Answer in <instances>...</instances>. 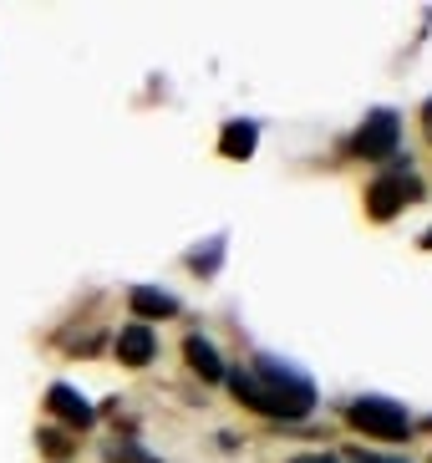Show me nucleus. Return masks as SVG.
Here are the masks:
<instances>
[{
  "instance_id": "obj_1",
  "label": "nucleus",
  "mask_w": 432,
  "mask_h": 463,
  "mask_svg": "<svg viewBox=\"0 0 432 463\" xmlns=\"http://www.w3.org/2000/svg\"><path fill=\"white\" fill-rule=\"evenodd\" d=\"M249 372L265 382V392H270V402H275V412H280V422L311 418V408H315V382L305 377L296 362H280L275 352H259Z\"/></svg>"
},
{
  "instance_id": "obj_2",
  "label": "nucleus",
  "mask_w": 432,
  "mask_h": 463,
  "mask_svg": "<svg viewBox=\"0 0 432 463\" xmlns=\"http://www.w3.org/2000/svg\"><path fill=\"white\" fill-rule=\"evenodd\" d=\"M346 422H352L362 438H381V443H402L407 433H412V418H407L402 402H392V397L381 392H362L346 402Z\"/></svg>"
},
{
  "instance_id": "obj_3",
  "label": "nucleus",
  "mask_w": 432,
  "mask_h": 463,
  "mask_svg": "<svg viewBox=\"0 0 432 463\" xmlns=\"http://www.w3.org/2000/svg\"><path fill=\"white\" fill-rule=\"evenodd\" d=\"M397 148H402V118H397L392 108L366 112V123L356 128V137H352L356 158H366V164H392Z\"/></svg>"
},
{
  "instance_id": "obj_4",
  "label": "nucleus",
  "mask_w": 432,
  "mask_h": 463,
  "mask_svg": "<svg viewBox=\"0 0 432 463\" xmlns=\"http://www.w3.org/2000/svg\"><path fill=\"white\" fill-rule=\"evenodd\" d=\"M418 194H422V184L407 174V158H402V168H387V174H377L366 184V214L377 219V224H387V219H397L402 204H412Z\"/></svg>"
},
{
  "instance_id": "obj_5",
  "label": "nucleus",
  "mask_w": 432,
  "mask_h": 463,
  "mask_svg": "<svg viewBox=\"0 0 432 463\" xmlns=\"http://www.w3.org/2000/svg\"><path fill=\"white\" fill-rule=\"evenodd\" d=\"M46 412H52L61 428H71V433H87V428L97 422L92 402H87L71 382H52V387H46Z\"/></svg>"
},
{
  "instance_id": "obj_6",
  "label": "nucleus",
  "mask_w": 432,
  "mask_h": 463,
  "mask_svg": "<svg viewBox=\"0 0 432 463\" xmlns=\"http://www.w3.org/2000/svg\"><path fill=\"white\" fill-rule=\"evenodd\" d=\"M153 356H158V331L143 326V321H127L117 331V362L122 367H148Z\"/></svg>"
},
{
  "instance_id": "obj_7",
  "label": "nucleus",
  "mask_w": 432,
  "mask_h": 463,
  "mask_svg": "<svg viewBox=\"0 0 432 463\" xmlns=\"http://www.w3.org/2000/svg\"><path fill=\"white\" fill-rule=\"evenodd\" d=\"M183 362H189V372L199 382H224V356L214 352V341L203 336V331H189V336H183Z\"/></svg>"
},
{
  "instance_id": "obj_8",
  "label": "nucleus",
  "mask_w": 432,
  "mask_h": 463,
  "mask_svg": "<svg viewBox=\"0 0 432 463\" xmlns=\"http://www.w3.org/2000/svg\"><path fill=\"white\" fill-rule=\"evenodd\" d=\"M224 387H230V392H234V402H244L249 412H259V418H280V412H275V402H270V392H265V382H259L249 367L224 372Z\"/></svg>"
},
{
  "instance_id": "obj_9",
  "label": "nucleus",
  "mask_w": 432,
  "mask_h": 463,
  "mask_svg": "<svg viewBox=\"0 0 432 463\" xmlns=\"http://www.w3.org/2000/svg\"><path fill=\"white\" fill-rule=\"evenodd\" d=\"M127 306H133V316L143 321V326L178 316V296H168V290H158V286H133L127 290Z\"/></svg>"
},
{
  "instance_id": "obj_10",
  "label": "nucleus",
  "mask_w": 432,
  "mask_h": 463,
  "mask_svg": "<svg viewBox=\"0 0 432 463\" xmlns=\"http://www.w3.org/2000/svg\"><path fill=\"white\" fill-rule=\"evenodd\" d=\"M255 143H259V128L249 123V118H234V123H224V133H219V153L224 158H249L255 153Z\"/></svg>"
},
{
  "instance_id": "obj_11",
  "label": "nucleus",
  "mask_w": 432,
  "mask_h": 463,
  "mask_svg": "<svg viewBox=\"0 0 432 463\" xmlns=\"http://www.w3.org/2000/svg\"><path fill=\"white\" fill-rule=\"evenodd\" d=\"M219 265H224V234H214L203 250H193V255H189V270L193 275H219Z\"/></svg>"
},
{
  "instance_id": "obj_12",
  "label": "nucleus",
  "mask_w": 432,
  "mask_h": 463,
  "mask_svg": "<svg viewBox=\"0 0 432 463\" xmlns=\"http://www.w3.org/2000/svg\"><path fill=\"white\" fill-rule=\"evenodd\" d=\"M36 449H46V458H67V453H71V438L56 433V428H36Z\"/></svg>"
},
{
  "instance_id": "obj_13",
  "label": "nucleus",
  "mask_w": 432,
  "mask_h": 463,
  "mask_svg": "<svg viewBox=\"0 0 432 463\" xmlns=\"http://www.w3.org/2000/svg\"><path fill=\"white\" fill-rule=\"evenodd\" d=\"M108 463H158L153 453H143L137 443H112L108 449Z\"/></svg>"
},
{
  "instance_id": "obj_14",
  "label": "nucleus",
  "mask_w": 432,
  "mask_h": 463,
  "mask_svg": "<svg viewBox=\"0 0 432 463\" xmlns=\"http://www.w3.org/2000/svg\"><path fill=\"white\" fill-rule=\"evenodd\" d=\"M352 463H407V458H381V453H352Z\"/></svg>"
},
{
  "instance_id": "obj_15",
  "label": "nucleus",
  "mask_w": 432,
  "mask_h": 463,
  "mask_svg": "<svg viewBox=\"0 0 432 463\" xmlns=\"http://www.w3.org/2000/svg\"><path fill=\"white\" fill-rule=\"evenodd\" d=\"M290 463H336V458H325V453H300V458H290Z\"/></svg>"
},
{
  "instance_id": "obj_16",
  "label": "nucleus",
  "mask_w": 432,
  "mask_h": 463,
  "mask_svg": "<svg viewBox=\"0 0 432 463\" xmlns=\"http://www.w3.org/2000/svg\"><path fill=\"white\" fill-rule=\"evenodd\" d=\"M422 128H427V137H432V97L422 102Z\"/></svg>"
},
{
  "instance_id": "obj_17",
  "label": "nucleus",
  "mask_w": 432,
  "mask_h": 463,
  "mask_svg": "<svg viewBox=\"0 0 432 463\" xmlns=\"http://www.w3.org/2000/svg\"><path fill=\"white\" fill-rule=\"evenodd\" d=\"M418 245H422V250H432V230H427V234H422V240H418Z\"/></svg>"
},
{
  "instance_id": "obj_18",
  "label": "nucleus",
  "mask_w": 432,
  "mask_h": 463,
  "mask_svg": "<svg viewBox=\"0 0 432 463\" xmlns=\"http://www.w3.org/2000/svg\"><path fill=\"white\" fill-rule=\"evenodd\" d=\"M427 428H432V422H427Z\"/></svg>"
}]
</instances>
